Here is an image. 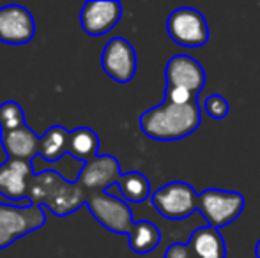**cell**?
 <instances>
[{
    "instance_id": "6da1fadb",
    "label": "cell",
    "mask_w": 260,
    "mask_h": 258,
    "mask_svg": "<svg viewBox=\"0 0 260 258\" xmlns=\"http://www.w3.org/2000/svg\"><path fill=\"white\" fill-rule=\"evenodd\" d=\"M89 193L76 180H68L55 170H45L34 175L28 188L27 200L32 205L48 207L58 217L76 212L87 205Z\"/></svg>"
},
{
    "instance_id": "7a4b0ae2",
    "label": "cell",
    "mask_w": 260,
    "mask_h": 258,
    "mask_svg": "<svg viewBox=\"0 0 260 258\" xmlns=\"http://www.w3.org/2000/svg\"><path fill=\"white\" fill-rule=\"evenodd\" d=\"M200 126L199 103H189L184 106L172 103H161L145 110L140 115V129L145 136L157 141L182 140L195 133Z\"/></svg>"
},
{
    "instance_id": "3957f363",
    "label": "cell",
    "mask_w": 260,
    "mask_h": 258,
    "mask_svg": "<svg viewBox=\"0 0 260 258\" xmlns=\"http://www.w3.org/2000/svg\"><path fill=\"white\" fill-rule=\"evenodd\" d=\"M46 225V212L43 207H27L0 203V249L13 244L23 235L36 232Z\"/></svg>"
},
{
    "instance_id": "277c9868",
    "label": "cell",
    "mask_w": 260,
    "mask_h": 258,
    "mask_svg": "<svg viewBox=\"0 0 260 258\" xmlns=\"http://www.w3.org/2000/svg\"><path fill=\"white\" fill-rule=\"evenodd\" d=\"M244 210V196L237 191L206 190L199 195V212L207 221V227L219 228L236 221Z\"/></svg>"
},
{
    "instance_id": "5b68a950",
    "label": "cell",
    "mask_w": 260,
    "mask_h": 258,
    "mask_svg": "<svg viewBox=\"0 0 260 258\" xmlns=\"http://www.w3.org/2000/svg\"><path fill=\"white\" fill-rule=\"evenodd\" d=\"M151 202L161 216L172 221L186 219L199 210V193L191 184L182 180L165 184L152 193Z\"/></svg>"
},
{
    "instance_id": "8992f818",
    "label": "cell",
    "mask_w": 260,
    "mask_h": 258,
    "mask_svg": "<svg viewBox=\"0 0 260 258\" xmlns=\"http://www.w3.org/2000/svg\"><path fill=\"white\" fill-rule=\"evenodd\" d=\"M167 32L174 43L184 48H200L209 41V27L204 14L193 7H179L167 20Z\"/></svg>"
},
{
    "instance_id": "52a82bcc",
    "label": "cell",
    "mask_w": 260,
    "mask_h": 258,
    "mask_svg": "<svg viewBox=\"0 0 260 258\" xmlns=\"http://www.w3.org/2000/svg\"><path fill=\"white\" fill-rule=\"evenodd\" d=\"M87 207L94 219L113 234L127 235L135 225L131 207L122 198L108 193H92L87 198Z\"/></svg>"
},
{
    "instance_id": "ba28073f",
    "label": "cell",
    "mask_w": 260,
    "mask_h": 258,
    "mask_svg": "<svg viewBox=\"0 0 260 258\" xmlns=\"http://www.w3.org/2000/svg\"><path fill=\"white\" fill-rule=\"evenodd\" d=\"M101 67L113 82H131L137 75V52L133 45L124 38H112L101 53Z\"/></svg>"
},
{
    "instance_id": "9c48e42d",
    "label": "cell",
    "mask_w": 260,
    "mask_h": 258,
    "mask_svg": "<svg viewBox=\"0 0 260 258\" xmlns=\"http://www.w3.org/2000/svg\"><path fill=\"white\" fill-rule=\"evenodd\" d=\"M36 35V21L32 13L20 4L0 7V41L4 45H27Z\"/></svg>"
},
{
    "instance_id": "30bf717a",
    "label": "cell",
    "mask_w": 260,
    "mask_h": 258,
    "mask_svg": "<svg viewBox=\"0 0 260 258\" xmlns=\"http://www.w3.org/2000/svg\"><path fill=\"white\" fill-rule=\"evenodd\" d=\"M120 175H122V170H120V163L117 161L115 156L103 154L83 165V168L76 177V182L89 195L106 193L110 186L119 182Z\"/></svg>"
},
{
    "instance_id": "8fae6325",
    "label": "cell",
    "mask_w": 260,
    "mask_h": 258,
    "mask_svg": "<svg viewBox=\"0 0 260 258\" xmlns=\"http://www.w3.org/2000/svg\"><path fill=\"white\" fill-rule=\"evenodd\" d=\"M122 18V6L117 0H89L80 11V25L89 35H105Z\"/></svg>"
},
{
    "instance_id": "7c38bea8",
    "label": "cell",
    "mask_w": 260,
    "mask_h": 258,
    "mask_svg": "<svg viewBox=\"0 0 260 258\" xmlns=\"http://www.w3.org/2000/svg\"><path fill=\"white\" fill-rule=\"evenodd\" d=\"M34 175L32 161L7 158L0 165V196L13 202H20L23 198L27 200L28 188Z\"/></svg>"
},
{
    "instance_id": "4fadbf2b",
    "label": "cell",
    "mask_w": 260,
    "mask_h": 258,
    "mask_svg": "<svg viewBox=\"0 0 260 258\" xmlns=\"http://www.w3.org/2000/svg\"><path fill=\"white\" fill-rule=\"evenodd\" d=\"M167 87H182L199 96L206 87V71L202 64L189 55H175L167 62L165 67Z\"/></svg>"
},
{
    "instance_id": "5bb4252c",
    "label": "cell",
    "mask_w": 260,
    "mask_h": 258,
    "mask_svg": "<svg viewBox=\"0 0 260 258\" xmlns=\"http://www.w3.org/2000/svg\"><path fill=\"white\" fill-rule=\"evenodd\" d=\"M0 143H2L4 152L9 159L34 161V158L39 154L41 138L28 126H23V128H18L14 131L0 133Z\"/></svg>"
},
{
    "instance_id": "9a60e30c",
    "label": "cell",
    "mask_w": 260,
    "mask_h": 258,
    "mask_svg": "<svg viewBox=\"0 0 260 258\" xmlns=\"http://www.w3.org/2000/svg\"><path fill=\"white\" fill-rule=\"evenodd\" d=\"M188 246L197 258H226L225 241L216 228H197L189 237Z\"/></svg>"
},
{
    "instance_id": "2e32d148",
    "label": "cell",
    "mask_w": 260,
    "mask_h": 258,
    "mask_svg": "<svg viewBox=\"0 0 260 258\" xmlns=\"http://www.w3.org/2000/svg\"><path fill=\"white\" fill-rule=\"evenodd\" d=\"M100 152V136L94 129L90 128H76L69 131V143H68V154L73 156L78 161L89 163L90 159L98 158Z\"/></svg>"
},
{
    "instance_id": "e0dca14e",
    "label": "cell",
    "mask_w": 260,
    "mask_h": 258,
    "mask_svg": "<svg viewBox=\"0 0 260 258\" xmlns=\"http://www.w3.org/2000/svg\"><path fill=\"white\" fill-rule=\"evenodd\" d=\"M161 241V232L152 221H135L133 228L127 234L129 248L138 255H147L154 251Z\"/></svg>"
},
{
    "instance_id": "ac0fdd59",
    "label": "cell",
    "mask_w": 260,
    "mask_h": 258,
    "mask_svg": "<svg viewBox=\"0 0 260 258\" xmlns=\"http://www.w3.org/2000/svg\"><path fill=\"white\" fill-rule=\"evenodd\" d=\"M68 143H69V131L64 126L55 124L52 128H48V131L41 136L39 156L48 163L58 161L62 156L68 154Z\"/></svg>"
},
{
    "instance_id": "d6986e66",
    "label": "cell",
    "mask_w": 260,
    "mask_h": 258,
    "mask_svg": "<svg viewBox=\"0 0 260 258\" xmlns=\"http://www.w3.org/2000/svg\"><path fill=\"white\" fill-rule=\"evenodd\" d=\"M124 202L142 203L151 196V180L140 172H126L117 182Z\"/></svg>"
},
{
    "instance_id": "ffe728a7",
    "label": "cell",
    "mask_w": 260,
    "mask_h": 258,
    "mask_svg": "<svg viewBox=\"0 0 260 258\" xmlns=\"http://www.w3.org/2000/svg\"><path fill=\"white\" fill-rule=\"evenodd\" d=\"M23 126H27V119H25V112L20 103L6 101L0 104V133L14 131Z\"/></svg>"
},
{
    "instance_id": "44dd1931",
    "label": "cell",
    "mask_w": 260,
    "mask_h": 258,
    "mask_svg": "<svg viewBox=\"0 0 260 258\" xmlns=\"http://www.w3.org/2000/svg\"><path fill=\"white\" fill-rule=\"evenodd\" d=\"M204 108H206V114L214 121H221L229 115L230 106L226 103V99L221 96V94H211V96L206 97L204 101Z\"/></svg>"
},
{
    "instance_id": "7402d4cb",
    "label": "cell",
    "mask_w": 260,
    "mask_h": 258,
    "mask_svg": "<svg viewBox=\"0 0 260 258\" xmlns=\"http://www.w3.org/2000/svg\"><path fill=\"white\" fill-rule=\"evenodd\" d=\"M165 101L172 104H179V106H184V104L195 103L197 96L193 92H189L188 89H182V87H167V90H165Z\"/></svg>"
},
{
    "instance_id": "603a6c76",
    "label": "cell",
    "mask_w": 260,
    "mask_h": 258,
    "mask_svg": "<svg viewBox=\"0 0 260 258\" xmlns=\"http://www.w3.org/2000/svg\"><path fill=\"white\" fill-rule=\"evenodd\" d=\"M191 255H193L191 249L184 242H174L165 251V258H189Z\"/></svg>"
},
{
    "instance_id": "cb8c5ba5",
    "label": "cell",
    "mask_w": 260,
    "mask_h": 258,
    "mask_svg": "<svg viewBox=\"0 0 260 258\" xmlns=\"http://www.w3.org/2000/svg\"><path fill=\"white\" fill-rule=\"evenodd\" d=\"M255 256L260 258V239H258V242L255 244Z\"/></svg>"
}]
</instances>
